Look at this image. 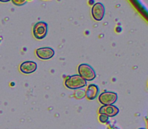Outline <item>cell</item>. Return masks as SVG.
<instances>
[{"mask_svg":"<svg viewBox=\"0 0 148 129\" xmlns=\"http://www.w3.org/2000/svg\"><path fill=\"white\" fill-rule=\"evenodd\" d=\"M64 85L69 89H79L87 86V82L79 74L69 76L65 79Z\"/></svg>","mask_w":148,"mask_h":129,"instance_id":"1","label":"cell"},{"mask_svg":"<svg viewBox=\"0 0 148 129\" xmlns=\"http://www.w3.org/2000/svg\"><path fill=\"white\" fill-rule=\"evenodd\" d=\"M77 72L79 76L86 82L92 81L96 77V73L94 69L88 63H82L79 65Z\"/></svg>","mask_w":148,"mask_h":129,"instance_id":"2","label":"cell"},{"mask_svg":"<svg viewBox=\"0 0 148 129\" xmlns=\"http://www.w3.org/2000/svg\"><path fill=\"white\" fill-rule=\"evenodd\" d=\"M48 33V25L43 21L37 22L33 25V33L38 40H42L46 36Z\"/></svg>","mask_w":148,"mask_h":129,"instance_id":"3","label":"cell"},{"mask_svg":"<svg viewBox=\"0 0 148 129\" xmlns=\"http://www.w3.org/2000/svg\"><path fill=\"white\" fill-rule=\"evenodd\" d=\"M118 100V95L116 92L105 91L100 94L98 96V101L103 105H114Z\"/></svg>","mask_w":148,"mask_h":129,"instance_id":"4","label":"cell"},{"mask_svg":"<svg viewBox=\"0 0 148 129\" xmlns=\"http://www.w3.org/2000/svg\"><path fill=\"white\" fill-rule=\"evenodd\" d=\"M91 13L94 20L98 22L101 21L105 15V7L101 2L95 3L92 6Z\"/></svg>","mask_w":148,"mask_h":129,"instance_id":"5","label":"cell"},{"mask_svg":"<svg viewBox=\"0 0 148 129\" xmlns=\"http://www.w3.org/2000/svg\"><path fill=\"white\" fill-rule=\"evenodd\" d=\"M55 54V51L50 47H42L36 50V55L38 59L42 60H49Z\"/></svg>","mask_w":148,"mask_h":129,"instance_id":"6","label":"cell"},{"mask_svg":"<svg viewBox=\"0 0 148 129\" xmlns=\"http://www.w3.org/2000/svg\"><path fill=\"white\" fill-rule=\"evenodd\" d=\"M119 113V109L114 105H103L98 110V113L100 115H105L107 117H114L118 115Z\"/></svg>","mask_w":148,"mask_h":129,"instance_id":"7","label":"cell"},{"mask_svg":"<svg viewBox=\"0 0 148 129\" xmlns=\"http://www.w3.org/2000/svg\"><path fill=\"white\" fill-rule=\"evenodd\" d=\"M38 65L36 62L32 61H26L20 65V71L25 74H29L36 72Z\"/></svg>","mask_w":148,"mask_h":129,"instance_id":"8","label":"cell"},{"mask_svg":"<svg viewBox=\"0 0 148 129\" xmlns=\"http://www.w3.org/2000/svg\"><path fill=\"white\" fill-rule=\"evenodd\" d=\"M99 93V88L96 85H90L88 87L87 90H85V97L90 100H95L98 97Z\"/></svg>","mask_w":148,"mask_h":129,"instance_id":"9","label":"cell"},{"mask_svg":"<svg viewBox=\"0 0 148 129\" xmlns=\"http://www.w3.org/2000/svg\"><path fill=\"white\" fill-rule=\"evenodd\" d=\"M74 96H75V98L77 100L82 99V98H84L85 97V89H76L75 94H74Z\"/></svg>","mask_w":148,"mask_h":129,"instance_id":"10","label":"cell"},{"mask_svg":"<svg viewBox=\"0 0 148 129\" xmlns=\"http://www.w3.org/2000/svg\"><path fill=\"white\" fill-rule=\"evenodd\" d=\"M108 120V117H107L105 115H100L99 116V121L101 123H106Z\"/></svg>","mask_w":148,"mask_h":129,"instance_id":"11","label":"cell"},{"mask_svg":"<svg viewBox=\"0 0 148 129\" xmlns=\"http://www.w3.org/2000/svg\"><path fill=\"white\" fill-rule=\"evenodd\" d=\"M12 2L14 3L15 5H23V4H25V3H26V1H21V0H16V1H14V0H13Z\"/></svg>","mask_w":148,"mask_h":129,"instance_id":"12","label":"cell"},{"mask_svg":"<svg viewBox=\"0 0 148 129\" xmlns=\"http://www.w3.org/2000/svg\"><path fill=\"white\" fill-rule=\"evenodd\" d=\"M1 1V2H7V1H9L8 0H4V1Z\"/></svg>","mask_w":148,"mask_h":129,"instance_id":"13","label":"cell"},{"mask_svg":"<svg viewBox=\"0 0 148 129\" xmlns=\"http://www.w3.org/2000/svg\"><path fill=\"white\" fill-rule=\"evenodd\" d=\"M140 129H145V128H140Z\"/></svg>","mask_w":148,"mask_h":129,"instance_id":"14","label":"cell"}]
</instances>
